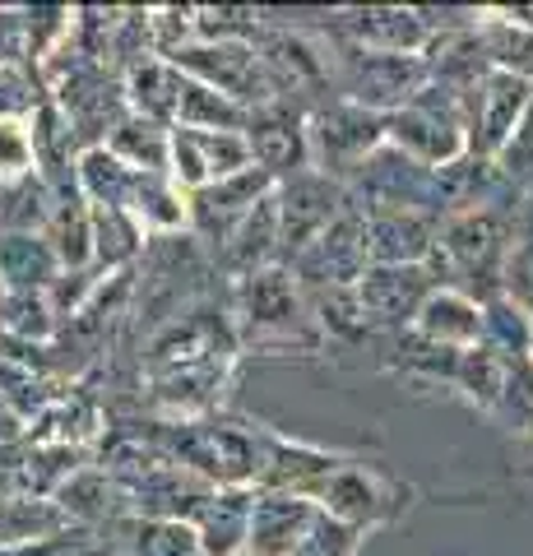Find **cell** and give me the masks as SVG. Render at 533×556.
<instances>
[{"instance_id": "6da1fadb", "label": "cell", "mask_w": 533, "mask_h": 556, "mask_svg": "<svg viewBox=\"0 0 533 556\" xmlns=\"http://www.w3.org/2000/svg\"><path fill=\"white\" fill-rule=\"evenodd\" d=\"M153 445L163 450L172 464L195 473L210 486H246L261 482L265 473V437H251L242 427L228 422H158L153 427Z\"/></svg>"}, {"instance_id": "7a4b0ae2", "label": "cell", "mask_w": 533, "mask_h": 556, "mask_svg": "<svg viewBox=\"0 0 533 556\" xmlns=\"http://www.w3.org/2000/svg\"><path fill=\"white\" fill-rule=\"evenodd\" d=\"M172 65L191 70L200 84H210L223 98L242 102L246 112H261L279 102V89H274L269 70L261 61L255 42H195V47H177L172 51Z\"/></svg>"}, {"instance_id": "3957f363", "label": "cell", "mask_w": 533, "mask_h": 556, "mask_svg": "<svg viewBox=\"0 0 533 556\" xmlns=\"http://www.w3.org/2000/svg\"><path fill=\"white\" fill-rule=\"evenodd\" d=\"M427 84H432V61H422V56H394V51L353 47L348 61H343L348 102H357V108H367L376 116L404 112Z\"/></svg>"}, {"instance_id": "277c9868", "label": "cell", "mask_w": 533, "mask_h": 556, "mask_svg": "<svg viewBox=\"0 0 533 556\" xmlns=\"http://www.w3.org/2000/svg\"><path fill=\"white\" fill-rule=\"evenodd\" d=\"M385 149V116H376L357 102H325L312 116V153L320 159L325 177H357L371 153Z\"/></svg>"}, {"instance_id": "5b68a950", "label": "cell", "mask_w": 533, "mask_h": 556, "mask_svg": "<svg viewBox=\"0 0 533 556\" xmlns=\"http://www.w3.org/2000/svg\"><path fill=\"white\" fill-rule=\"evenodd\" d=\"M371 269V251H367V208L348 204L343 218L334 223L325 237H316L302 255H292V278H306L316 292L320 288H353L357 278Z\"/></svg>"}, {"instance_id": "8992f818", "label": "cell", "mask_w": 533, "mask_h": 556, "mask_svg": "<svg viewBox=\"0 0 533 556\" xmlns=\"http://www.w3.org/2000/svg\"><path fill=\"white\" fill-rule=\"evenodd\" d=\"M533 112V84L506 70H487L469 93V149L496 159Z\"/></svg>"}, {"instance_id": "52a82bcc", "label": "cell", "mask_w": 533, "mask_h": 556, "mask_svg": "<svg viewBox=\"0 0 533 556\" xmlns=\"http://www.w3.org/2000/svg\"><path fill=\"white\" fill-rule=\"evenodd\" d=\"M353 204V195L343 190V181L325 177V172H297L279 186V223H283V251L302 255L316 237H325L343 218V208Z\"/></svg>"}, {"instance_id": "ba28073f", "label": "cell", "mask_w": 533, "mask_h": 556, "mask_svg": "<svg viewBox=\"0 0 533 556\" xmlns=\"http://www.w3.org/2000/svg\"><path fill=\"white\" fill-rule=\"evenodd\" d=\"M441 288V278L432 274V265H371L357 278V298L376 329H413L422 316L427 298Z\"/></svg>"}, {"instance_id": "9c48e42d", "label": "cell", "mask_w": 533, "mask_h": 556, "mask_svg": "<svg viewBox=\"0 0 533 556\" xmlns=\"http://www.w3.org/2000/svg\"><path fill=\"white\" fill-rule=\"evenodd\" d=\"M172 163H177V177L195 190L255 167L242 130H177L172 135Z\"/></svg>"}, {"instance_id": "30bf717a", "label": "cell", "mask_w": 533, "mask_h": 556, "mask_svg": "<svg viewBox=\"0 0 533 556\" xmlns=\"http://www.w3.org/2000/svg\"><path fill=\"white\" fill-rule=\"evenodd\" d=\"M255 496L242 486H204L195 506L186 510V525L200 533L204 556H242L251 538Z\"/></svg>"}, {"instance_id": "8fae6325", "label": "cell", "mask_w": 533, "mask_h": 556, "mask_svg": "<svg viewBox=\"0 0 533 556\" xmlns=\"http://www.w3.org/2000/svg\"><path fill=\"white\" fill-rule=\"evenodd\" d=\"M246 144H251L255 167H265L269 177H283V181L306 172V163H312V130H306V121L288 108L251 112Z\"/></svg>"}, {"instance_id": "7c38bea8", "label": "cell", "mask_w": 533, "mask_h": 556, "mask_svg": "<svg viewBox=\"0 0 533 556\" xmlns=\"http://www.w3.org/2000/svg\"><path fill=\"white\" fill-rule=\"evenodd\" d=\"M348 459L330 455V450L302 445V441H283V437H265V473H261V492H283V496H306L316 501L325 492L339 468Z\"/></svg>"}, {"instance_id": "4fadbf2b", "label": "cell", "mask_w": 533, "mask_h": 556, "mask_svg": "<svg viewBox=\"0 0 533 556\" xmlns=\"http://www.w3.org/2000/svg\"><path fill=\"white\" fill-rule=\"evenodd\" d=\"M269 186H274V177L265 167H246V172H237V177H228V181H214V186L195 190L191 195L195 228L210 241H228L237 223H242L265 195H274Z\"/></svg>"}, {"instance_id": "5bb4252c", "label": "cell", "mask_w": 533, "mask_h": 556, "mask_svg": "<svg viewBox=\"0 0 533 556\" xmlns=\"http://www.w3.org/2000/svg\"><path fill=\"white\" fill-rule=\"evenodd\" d=\"M320 519V506L306 496H283V492H261L251 510V538L246 552L251 556H292L302 547V538L312 533Z\"/></svg>"}, {"instance_id": "9a60e30c", "label": "cell", "mask_w": 533, "mask_h": 556, "mask_svg": "<svg viewBox=\"0 0 533 556\" xmlns=\"http://www.w3.org/2000/svg\"><path fill=\"white\" fill-rule=\"evenodd\" d=\"M316 506L339 519V525H348V529H371V525H381V519L390 515L394 506V492L371 473V468L363 464H343L339 473L325 482V492L316 496Z\"/></svg>"}, {"instance_id": "2e32d148", "label": "cell", "mask_w": 533, "mask_h": 556, "mask_svg": "<svg viewBox=\"0 0 533 556\" xmlns=\"http://www.w3.org/2000/svg\"><path fill=\"white\" fill-rule=\"evenodd\" d=\"M343 28L353 33L357 47L367 51H394V56H418L432 47V24L422 10H394V5H371V10H348Z\"/></svg>"}, {"instance_id": "e0dca14e", "label": "cell", "mask_w": 533, "mask_h": 556, "mask_svg": "<svg viewBox=\"0 0 533 556\" xmlns=\"http://www.w3.org/2000/svg\"><path fill=\"white\" fill-rule=\"evenodd\" d=\"M436 228L427 214H408V208H394V214H367V251L371 265H427L436 251Z\"/></svg>"}, {"instance_id": "ac0fdd59", "label": "cell", "mask_w": 533, "mask_h": 556, "mask_svg": "<svg viewBox=\"0 0 533 556\" xmlns=\"http://www.w3.org/2000/svg\"><path fill=\"white\" fill-rule=\"evenodd\" d=\"M418 329L422 339H432L441 348H455V353H469V348L487 343V320H483V306L473 298H464L459 288H436L427 298L422 316H418Z\"/></svg>"}, {"instance_id": "d6986e66", "label": "cell", "mask_w": 533, "mask_h": 556, "mask_svg": "<svg viewBox=\"0 0 533 556\" xmlns=\"http://www.w3.org/2000/svg\"><path fill=\"white\" fill-rule=\"evenodd\" d=\"M283 251V223H279V195H265L251 214L237 223L232 237L223 241V265L237 278H251L269 269V260Z\"/></svg>"}, {"instance_id": "ffe728a7", "label": "cell", "mask_w": 533, "mask_h": 556, "mask_svg": "<svg viewBox=\"0 0 533 556\" xmlns=\"http://www.w3.org/2000/svg\"><path fill=\"white\" fill-rule=\"evenodd\" d=\"M237 298H242V316L255 329H288V325H297V316H302L297 283H292V274L279 269V265H269L261 274L242 278Z\"/></svg>"}, {"instance_id": "44dd1931", "label": "cell", "mask_w": 533, "mask_h": 556, "mask_svg": "<svg viewBox=\"0 0 533 556\" xmlns=\"http://www.w3.org/2000/svg\"><path fill=\"white\" fill-rule=\"evenodd\" d=\"M261 61L279 93H316L325 89V61L292 33H261Z\"/></svg>"}, {"instance_id": "7402d4cb", "label": "cell", "mask_w": 533, "mask_h": 556, "mask_svg": "<svg viewBox=\"0 0 533 556\" xmlns=\"http://www.w3.org/2000/svg\"><path fill=\"white\" fill-rule=\"evenodd\" d=\"M56 251L47 237L10 232L0 237V288L5 292H47L56 283Z\"/></svg>"}, {"instance_id": "603a6c76", "label": "cell", "mask_w": 533, "mask_h": 556, "mask_svg": "<svg viewBox=\"0 0 533 556\" xmlns=\"http://www.w3.org/2000/svg\"><path fill=\"white\" fill-rule=\"evenodd\" d=\"M181 89H186V75L172 61H135V70H130V102L153 126L177 121Z\"/></svg>"}, {"instance_id": "cb8c5ba5", "label": "cell", "mask_w": 533, "mask_h": 556, "mask_svg": "<svg viewBox=\"0 0 533 556\" xmlns=\"http://www.w3.org/2000/svg\"><path fill=\"white\" fill-rule=\"evenodd\" d=\"M65 525H71V515L47 496H0V547L61 538Z\"/></svg>"}, {"instance_id": "d4e9b609", "label": "cell", "mask_w": 533, "mask_h": 556, "mask_svg": "<svg viewBox=\"0 0 533 556\" xmlns=\"http://www.w3.org/2000/svg\"><path fill=\"white\" fill-rule=\"evenodd\" d=\"M478 38H483L492 70H506V75H520L533 84V24L520 10H510L506 20H487L478 28Z\"/></svg>"}, {"instance_id": "484cf974", "label": "cell", "mask_w": 533, "mask_h": 556, "mask_svg": "<svg viewBox=\"0 0 533 556\" xmlns=\"http://www.w3.org/2000/svg\"><path fill=\"white\" fill-rule=\"evenodd\" d=\"M79 186L93 204H107V208H130L135 200V186H140V172L126 167L112 149H84L79 159Z\"/></svg>"}, {"instance_id": "4316f807", "label": "cell", "mask_w": 533, "mask_h": 556, "mask_svg": "<svg viewBox=\"0 0 533 556\" xmlns=\"http://www.w3.org/2000/svg\"><path fill=\"white\" fill-rule=\"evenodd\" d=\"M246 126H251V112L242 102L223 98L218 89H210V84H200V79H186L177 130H242L246 135Z\"/></svg>"}, {"instance_id": "83f0119b", "label": "cell", "mask_w": 533, "mask_h": 556, "mask_svg": "<svg viewBox=\"0 0 533 556\" xmlns=\"http://www.w3.org/2000/svg\"><path fill=\"white\" fill-rule=\"evenodd\" d=\"M47 241H51V251H56V260L65 269L89 265V255H93V208H84L79 195L56 200L51 223H47Z\"/></svg>"}, {"instance_id": "f1b7e54d", "label": "cell", "mask_w": 533, "mask_h": 556, "mask_svg": "<svg viewBox=\"0 0 533 556\" xmlns=\"http://www.w3.org/2000/svg\"><path fill=\"white\" fill-rule=\"evenodd\" d=\"M455 386L464 390V399H473L478 408L496 413L502 408V394H506V353H496L492 343L469 348V353L459 357Z\"/></svg>"}, {"instance_id": "f546056e", "label": "cell", "mask_w": 533, "mask_h": 556, "mask_svg": "<svg viewBox=\"0 0 533 556\" xmlns=\"http://www.w3.org/2000/svg\"><path fill=\"white\" fill-rule=\"evenodd\" d=\"M126 543L135 556H204L200 533L186 519H130L126 525Z\"/></svg>"}, {"instance_id": "4dcf8cb0", "label": "cell", "mask_w": 533, "mask_h": 556, "mask_svg": "<svg viewBox=\"0 0 533 556\" xmlns=\"http://www.w3.org/2000/svg\"><path fill=\"white\" fill-rule=\"evenodd\" d=\"M112 153L122 163H130L135 172H144V177H158L172 159V139L163 126H153V121L135 116V121H122L112 135Z\"/></svg>"}, {"instance_id": "1f68e13d", "label": "cell", "mask_w": 533, "mask_h": 556, "mask_svg": "<svg viewBox=\"0 0 533 556\" xmlns=\"http://www.w3.org/2000/svg\"><path fill=\"white\" fill-rule=\"evenodd\" d=\"M116 496H122V486H116L107 473H102V468H98V473L89 468V473H75L71 482L61 486V492H56V506L71 515V519H84V525H93V519H107V515H112V501H116Z\"/></svg>"}, {"instance_id": "d6a6232c", "label": "cell", "mask_w": 533, "mask_h": 556, "mask_svg": "<svg viewBox=\"0 0 533 556\" xmlns=\"http://www.w3.org/2000/svg\"><path fill=\"white\" fill-rule=\"evenodd\" d=\"M483 320H487V343L506 357H520L533 353V316L515 302V298H496L483 306Z\"/></svg>"}, {"instance_id": "836d02e7", "label": "cell", "mask_w": 533, "mask_h": 556, "mask_svg": "<svg viewBox=\"0 0 533 556\" xmlns=\"http://www.w3.org/2000/svg\"><path fill=\"white\" fill-rule=\"evenodd\" d=\"M140 247V228L130 223V208L93 204V255L102 265H122Z\"/></svg>"}, {"instance_id": "e575fe53", "label": "cell", "mask_w": 533, "mask_h": 556, "mask_svg": "<svg viewBox=\"0 0 533 556\" xmlns=\"http://www.w3.org/2000/svg\"><path fill=\"white\" fill-rule=\"evenodd\" d=\"M51 316L56 311L42 302V292H5V302H0V320L24 339H42L51 329Z\"/></svg>"}, {"instance_id": "d590c367", "label": "cell", "mask_w": 533, "mask_h": 556, "mask_svg": "<svg viewBox=\"0 0 533 556\" xmlns=\"http://www.w3.org/2000/svg\"><path fill=\"white\" fill-rule=\"evenodd\" d=\"M357 543H363V529H348V525H339V519H330V515L320 510L312 533L302 538V547L292 552V556H353Z\"/></svg>"}, {"instance_id": "8d00e7d4", "label": "cell", "mask_w": 533, "mask_h": 556, "mask_svg": "<svg viewBox=\"0 0 533 556\" xmlns=\"http://www.w3.org/2000/svg\"><path fill=\"white\" fill-rule=\"evenodd\" d=\"M135 200H140L135 208H140L144 218L163 223V228H177V223H181V204L172 200L167 190L158 186V177H144V172H140V186H135Z\"/></svg>"}, {"instance_id": "74e56055", "label": "cell", "mask_w": 533, "mask_h": 556, "mask_svg": "<svg viewBox=\"0 0 533 556\" xmlns=\"http://www.w3.org/2000/svg\"><path fill=\"white\" fill-rule=\"evenodd\" d=\"M28 163V139L20 126L0 121V172H20Z\"/></svg>"}, {"instance_id": "f35d334b", "label": "cell", "mask_w": 533, "mask_h": 556, "mask_svg": "<svg viewBox=\"0 0 533 556\" xmlns=\"http://www.w3.org/2000/svg\"><path fill=\"white\" fill-rule=\"evenodd\" d=\"M71 543L65 538H38V543H20V547H0V556H65Z\"/></svg>"}, {"instance_id": "ab89813d", "label": "cell", "mask_w": 533, "mask_h": 556, "mask_svg": "<svg viewBox=\"0 0 533 556\" xmlns=\"http://www.w3.org/2000/svg\"><path fill=\"white\" fill-rule=\"evenodd\" d=\"M20 422H24V417L10 408V399H5V394H0V450L20 441Z\"/></svg>"}, {"instance_id": "60d3db41", "label": "cell", "mask_w": 533, "mask_h": 556, "mask_svg": "<svg viewBox=\"0 0 533 556\" xmlns=\"http://www.w3.org/2000/svg\"><path fill=\"white\" fill-rule=\"evenodd\" d=\"M242 556H251V552H242Z\"/></svg>"}, {"instance_id": "b9f144b4", "label": "cell", "mask_w": 533, "mask_h": 556, "mask_svg": "<svg viewBox=\"0 0 533 556\" xmlns=\"http://www.w3.org/2000/svg\"><path fill=\"white\" fill-rule=\"evenodd\" d=\"M0 302H5V298H0Z\"/></svg>"}]
</instances>
